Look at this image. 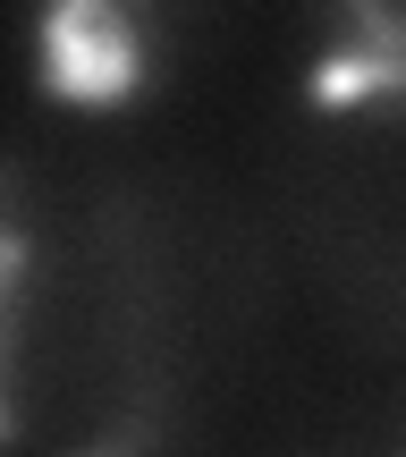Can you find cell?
Segmentation results:
<instances>
[{
  "instance_id": "obj_4",
  "label": "cell",
  "mask_w": 406,
  "mask_h": 457,
  "mask_svg": "<svg viewBox=\"0 0 406 457\" xmlns=\"http://www.w3.org/2000/svg\"><path fill=\"white\" fill-rule=\"evenodd\" d=\"M128 9H145V0H128Z\"/></svg>"
},
{
  "instance_id": "obj_2",
  "label": "cell",
  "mask_w": 406,
  "mask_h": 457,
  "mask_svg": "<svg viewBox=\"0 0 406 457\" xmlns=\"http://www.w3.org/2000/svg\"><path fill=\"white\" fill-rule=\"evenodd\" d=\"M17 271H26V237H17V228H0V313H9ZM0 441H9V407H0Z\"/></svg>"
},
{
  "instance_id": "obj_3",
  "label": "cell",
  "mask_w": 406,
  "mask_h": 457,
  "mask_svg": "<svg viewBox=\"0 0 406 457\" xmlns=\"http://www.w3.org/2000/svg\"><path fill=\"white\" fill-rule=\"evenodd\" d=\"M153 449V415H136V424H119L102 449H85V457H145Z\"/></svg>"
},
{
  "instance_id": "obj_1",
  "label": "cell",
  "mask_w": 406,
  "mask_h": 457,
  "mask_svg": "<svg viewBox=\"0 0 406 457\" xmlns=\"http://www.w3.org/2000/svg\"><path fill=\"white\" fill-rule=\"evenodd\" d=\"M43 77L60 102H128L145 85L128 0H51L43 9Z\"/></svg>"
}]
</instances>
